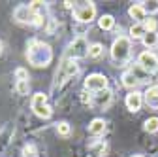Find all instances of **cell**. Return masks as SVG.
Segmentation results:
<instances>
[{
	"label": "cell",
	"mask_w": 158,
	"mask_h": 157,
	"mask_svg": "<svg viewBox=\"0 0 158 157\" xmlns=\"http://www.w3.org/2000/svg\"><path fill=\"white\" fill-rule=\"evenodd\" d=\"M27 59L28 63L42 68V66H47L53 59V53H51V47L44 42H38V40H32L28 44V51H27Z\"/></svg>",
	"instance_id": "1"
},
{
	"label": "cell",
	"mask_w": 158,
	"mask_h": 157,
	"mask_svg": "<svg viewBox=\"0 0 158 157\" xmlns=\"http://www.w3.org/2000/svg\"><path fill=\"white\" fill-rule=\"evenodd\" d=\"M111 57H113V61H117L118 65H123V63L128 61V57H130V40L126 36H118L117 40L113 42Z\"/></svg>",
	"instance_id": "2"
},
{
	"label": "cell",
	"mask_w": 158,
	"mask_h": 157,
	"mask_svg": "<svg viewBox=\"0 0 158 157\" xmlns=\"http://www.w3.org/2000/svg\"><path fill=\"white\" fill-rule=\"evenodd\" d=\"M96 15V8L92 2H79L75 8H73V17L81 23H90Z\"/></svg>",
	"instance_id": "3"
},
{
	"label": "cell",
	"mask_w": 158,
	"mask_h": 157,
	"mask_svg": "<svg viewBox=\"0 0 158 157\" xmlns=\"http://www.w3.org/2000/svg\"><path fill=\"white\" fill-rule=\"evenodd\" d=\"M32 110H34L36 115L44 117V119L51 117V114H53L51 106L47 104V96H45L44 93H36V95H34V99H32Z\"/></svg>",
	"instance_id": "4"
},
{
	"label": "cell",
	"mask_w": 158,
	"mask_h": 157,
	"mask_svg": "<svg viewBox=\"0 0 158 157\" xmlns=\"http://www.w3.org/2000/svg\"><path fill=\"white\" fill-rule=\"evenodd\" d=\"M89 42H87V38L85 36H77L75 40L72 42L70 46V57L72 59H83L89 55Z\"/></svg>",
	"instance_id": "5"
},
{
	"label": "cell",
	"mask_w": 158,
	"mask_h": 157,
	"mask_svg": "<svg viewBox=\"0 0 158 157\" xmlns=\"http://www.w3.org/2000/svg\"><path fill=\"white\" fill-rule=\"evenodd\" d=\"M85 89L90 93H100V91L107 89V78L102 74H90L85 80Z\"/></svg>",
	"instance_id": "6"
},
{
	"label": "cell",
	"mask_w": 158,
	"mask_h": 157,
	"mask_svg": "<svg viewBox=\"0 0 158 157\" xmlns=\"http://www.w3.org/2000/svg\"><path fill=\"white\" fill-rule=\"evenodd\" d=\"M137 65H139L147 74H152L158 70V57L151 51H143L139 53V57H137Z\"/></svg>",
	"instance_id": "7"
},
{
	"label": "cell",
	"mask_w": 158,
	"mask_h": 157,
	"mask_svg": "<svg viewBox=\"0 0 158 157\" xmlns=\"http://www.w3.org/2000/svg\"><path fill=\"white\" fill-rule=\"evenodd\" d=\"M13 17L17 19L19 23H34V17H36V13H34V10L30 8V6H17V10L13 11Z\"/></svg>",
	"instance_id": "8"
},
{
	"label": "cell",
	"mask_w": 158,
	"mask_h": 157,
	"mask_svg": "<svg viewBox=\"0 0 158 157\" xmlns=\"http://www.w3.org/2000/svg\"><path fill=\"white\" fill-rule=\"evenodd\" d=\"M111 99H113L111 91H109V89H104V91L96 93V95L92 96V104H94L96 108H107V106L111 104Z\"/></svg>",
	"instance_id": "9"
},
{
	"label": "cell",
	"mask_w": 158,
	"mask_h": 157,
	"mask_svg": "<svg viewBox=\"0 0 158 157\" xmlns=\"http://www.w3.org/2000/svg\"><path fill=\"white\" fill-rule=\"evenodd\" d=\"M126 108L130 110V112H137L141 108V104H143V95L141 93H137V91H132V93H128L126 95Z\"/></svg>",
	"instance_id": "10"
},
{
	"label": "cell",
	"mask_w": 158,
	"mask_h": 157,
	"mask_svg": "<svg viewBox=\"0 0 158 157\" xmlns=\"http://www.w3.org/2000/svg\"><path fill=\"white\" fill-rule=\"evenodd\" d=\"M143 101H145V104L149 108L158 110V85H152L143 93Z\"/></svg>",
	"instance_id": "11"
},
{
	"label": "cell",
	"mask_w": 158,
	"mask_h": 157,
	"mask_svg": "<svg viewBox=\"0 0 158 157\" xmlns=\"http://www.w3.org/2000/svg\"><path fill=\"white\" fill-rule=\"evenodd\" d=\"M128 13H130L132 19H135L137 23H143L145 19H147V11H145V8H143L141 4H134V6H130Z\"/></svg>",
	"instance_id": "12"
},
{
	"label": "cell",
	"mask_w": 158,
	"mask_h": 157,
	"mask_svg": "<svg viewBox=\"0 0 158 157\" xmlns=\"http://www.w3.org/2000/svg\"><path fill=\"white\" fill-rule=\"evenodd\" d=\"M89 132H90V134H94V136L104 134V132H106V121H104V119H100V117L92 119V121H90V125H89Z\"/></svg>",
	"instance_id": "13"
},
{
	"label": "cell",
	"mask_w": 158,
	"mask_h": 157,
	"mask_svg": "<svg viewBox=\"0 0 158 157\" xmlns=\"http://www.w3.org/2000/svg\"><path fill=\"white\" fill-rule=\"evenodd\" d=\"M137 83H139V80L135 78V74H134L132 70H126V72L123 74V85H124V87H128V89H135Z\"/></svg>",
	"instance_id": "14"
},
{
	"label": "cell",
	"mask_w": 158,
	"mask_h": 157,
	"mask_svg": "<svg viewBox=\"0 0 158 157\" xmlns=\"http://www.w3.org/2000/svg\"><path fill=\"white\" fill-rule=\"evenodd\" d=\"M147 34V30H145V27H143V23H135V25H132V29H130V36L134 38V40H143V36Z\"/></svg>",
	"instance_id": "15"
},
{
	"label": "cell",
	"mask_w": 158,
	"mask_h": 157,
	"mask_svg": "<svg viewBox=\"0 0 158 157\" xmlns=\"http://www.w3.org/2000/svg\"><path fill=\"white\" fill-rule=\"evenodd\" d=\"M98 27H100L102 30H111L115 27V19L111 15H102L100 19H98Z\"/></svg>",
	"instance_id": "16"
},
{
	"label": "cell",
	"mask_w": 158,
	"mask_h": 157,
	"mask_svg": "<svg viewBox=\"0 0 158 157\" xmlns=\"http://www.w3.org/2000/svg\"><path fill=\"white\" fill-rule=\"evenodd\" d=\"M77 70H79V68H77V63L73 61V59H70V61H66V63H64V76H66V78L75 76V74H77Z\"/></svg>",
	"instance_id": "17"
},
{
	"label": "cell",
	"mask_w": 158,
	"mask_h": 157,
	"mask_svg": "<svg viewBox=\"0 0 158 157\" xmlns=\"http://www.w3.org/2000/svg\"><path fill=\"white\" fill-rule=\"evenodd\" d=\"M143 44H145L147 47H154V46L158 44V34H156V32H147V34L143 36Z\"/></svg>",
	"instance_id": "18"
},
{
	"label": "cell",
	"mask_w": 158,
	"mask_h": 157,
	"mask_svg": "<svg viewBox=\"0 0 158 157\" xmlns=\"http://www.w3.org/2000/svg\"><path fill=\"white\" fill-rule=\"evenodd\" d=\"M143 129L147 132H156L158 131V117H149V119L143 123Z\"/></svg>",
	"instance_id": "19"
},
{
	"label": "cell",
	"mask_w": 158,
	"mask_h": 157,
	"mask_svg": "<svg viewBox=\"0 0 158 157\" xmlns=\"http://www.w3.org/2000/svg\"><path fill=\"white\" fill-rule=\"evenodd\" d=\"M143 27H145V30H147V32H156L158 23H156V19L149 17V19H145V21H143Z\"/></svg>",
	"instance_id": "20"
},
{
	"label": "cell",
	"mask_w": 158,
	"mask_h": 157,
	"mask_svg": "<svg viewBox=\"0 0 158 157\" xmlns=\"http://www.w3.org/2000/svg\"><path fill=\"white\" fill-rule=\"evenodd\" d=\"M56 132L60 134V136H70L72 129H70V125H68L66 121H62V123H58V125H56Z\"/></svg>",
	"instance_id": "21"
},
{
	"label": "cell",
	"mask_w": 158,
	"mask_h": 157,
	"mask_svg": "<svg viewBox=\"0 0 158 157\" xmlns=\"http://www.w3.org/2000/svg\"><path fill=\"white\" fill-rule=\"evenodd\" d=\"M102 51H104V47H102V44H92L90 46V49H89V57H100L102 55Z\"/></svg>",
	"instance_id": "22"
},
{
	"label": "cell",
	"mask_w": 158,
	"mask_h": 157,
	"mask_svg": "<svg viewBox=\"0 0 158 157\" xmlns=\"http://www.w3.org/2000/svg\"><path fill=\"white\" fill-rule=\"evenodd\" d=\"M15 78H17L19 82H28V72L25 68H17L15 70Z\"/></svg>",
	"instance_id": "23"
},
{
	"label": "cell",
	"mask_w": 158,
	"mask_h": 157,
	"mask_svg": "<svg viewBox=\"0 0 158 157\" xmlns=\"http://www.w3.org/2000/svg\"><path fill=\"white\" fill-rule=\"evenodd\" d=\"M15 89H17L19 95H27V93H28V82H17Z\"/></svg>",
	"instance_id": "24"
},
{
	"label": "cell",
	"mask_w": 158,
	"mask_h": 157,
	"mask_svg": "<svg viewBox=\"0 0 158 157\" xmlns=\"http://www.w3.org/2000/svg\"><path fill=\"white\" fill-rule=\"evenodd\" d=\"M143 8H145V11H156L158 10V2H145V4H141Z\"/></svg>",
	"instance_id": "25"
},
{
	"label": "cell",
	"mask_w": 158,
	"mask_h": 157,
	"mask_svg": "<svg viewBox=\"0 0 158 157\" xmlns=\"http://www.w3.org/2000/svg\"><path fill=\"white\" fill-rule=\"evenodd\" d=\"M81 102L83 104H92V96H89V93H81Z\"/></svg>",
	"instance_id": "26"
},
{
	"label": "cell",
	"mask_w": 158,
	"mask_h": 157,
	"mask_svg": "<svg viewBox=\"0 0 158 157\" xmlns=\"http://www.w3.org/2000/svg\"><path fill=\"white\" fill-rule=\"evenodd\" d=\"M44 6V2H38V0H36V2H30V8L36 11V10H40V8H42Z\"/></svg>",
	"instance_id": "27"
},
{
	"label": "cell",
	"mask_w": 158,
	"mask_h": 157,
	"mask_svg": "<svg viewBox=\"0 0 158 157\" xmlns=\"http://www.w3.org/2000/svg\"><path fill=\"white\" fill-rule=\"evenodd\" d=\"M64 6H66V8H72V6H73V2H70V0H66V2H64Z\"/></svg>",
	"instance_id": "28"
},
{
	"label": "cell",
	"mask_w": 158,
	"mask_h": 157,
	"mask_svg": "<svg viewBox=\"0 0 158 157\" xmlns=\"http://www.w3.org/2000/svg\"><path fill=\"white\" fill-rule=\"evenodd\" d=\"M0 51H2V42H0Z\"/></svg>",
	"instance_id": "29"
},
{
	"label": "cell",
	"mask_w": 158,
	"mask_h": 157,
	"mask_svg": "<svg viewBox=\"0 0 158 157\" xmlns=\"http://www.w3.org/2000/svg\"><path fill=\"white\" fill-rule=\"evenodd\" d=\"M134 157H143V155H134Z\"/></svg>",
	"instance_id": "30"
}]
</instances>
